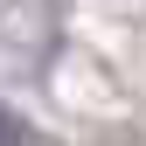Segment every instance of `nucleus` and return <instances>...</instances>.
Wrapping results in <instances>:
<instances>
[{
    "label": "nucleus",
    "instance_id": "obj_1",
    "mask_svg": "<svg viewBox=\"0 0 146 146\" xmlns=\"http://www.w3.org/2000/svg\"><path fill=\"white\" fill-rule=\"evenodd\" d=\"M0 146H28V132H14V125L0 118Z\"/></svg>",
    "mask_w": 146,
    "mask_h": 146
}]
</instances>
